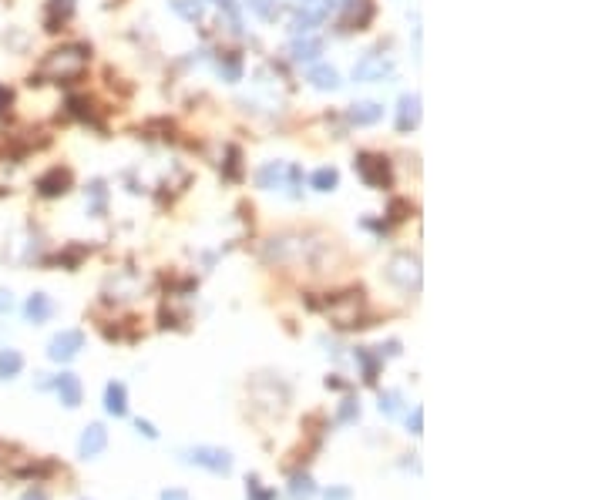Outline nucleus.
<instances>
[{
	"mask_svg": "<svg viewBox=\"0 0 605 500\" xmlns=\"http://www.w3.org/2000/svg\"><path fill=\"white\" fill-rule=\"evenodd\" d=\"M88 67V47L84 44H65L54 47L38 67V77H30V84H44V81H77Z\"/></svg>",
	"mask_w": 605,
	"mask_h": 500,
	"instance_id": "1",
	"label": "nucleus"
},
{
	"mask_svg": "<svg viewBox=\"0 0 605 500\" xmlns=\"http://www.w3.org/2000/svg\"><path fill=\"white\" fill-rule=\"evenodd\" d=\"M182 460L185 463H195V467H202V470H209V474H232V453L222 447H192L182 453Z\"/></svg>",
	"mask_w": 605,
	"mask_h": 500,
	"instance_id": "2",
	"label": "nucleus"
},
{
	"mask_svg": "<svg viewBox=\"0 0 605 500\" xmlns=\"http://www.w3.org/2000/svg\"><path fill=\"white\" fill-rule=\"evenodd\" d=\"M387 279L400 289H421V258L417 256H394L387 262Z\"/></svg>",
	"mask_w": 605,
	"mask_h": 500,
	"instance_id": "3",
	"label": "nucleus"
},
{
	"mask_svg": "<svg viewBox=\"0 0 605 500\" xmlns=\"http://www.w3.org/2000/svg\"><path fill=\"white\" fill-rule=\"evenodd\" d=\"M259 188H293L299 181V168H289L286 161H266L259 168Z\"/></svg>",
	"mask_w": 605,
	"mask_h": 500,
	"instance_id": "4",
	"label": "nucleus"
},
{
	"mask_svg": "<svg viewBox=\"0 0 605 500\" xmlns=\"http://www.w3.org/2000/svg\"><path fill=\"white\" fill-rule=\"evenodd\" d=\"M394 74V61L384 57V54H367L363 61H357L353 67V81L357 84H370V81H384V77Z\"/></svg>",
	"mask_w": 605,
	"mask_h": 500,
	"instance_id": "5",
	"label": "nucleus"
},
{
	"mask_svg": "<svg viewBox=\"0 0 605 500\" xmlns=\"http://www.w3.org/2000/svg\"><path fill=\"white\" fill-rule=\"evenodd\" d=\"M84 349V333L81 329H65V333H57L48 343V356L54 363H67V359H74L77 353Z\"/></svg>",
	"mask_w": 605,
	"mask_h": 500,
	"instance_id": "6",
	"label": "nucleus"
},
{
	"mask_svg": "<svg viewBox=\"0 0 605 500\" xmlns=\"http://www.w3.org/2000/svg\"><path fill=\"white\" fill-rule=\"evenodd\" d=\"M357 175H360L367 185H374V188H384L390 185V171H387V158H377V154H357Z\"/></svg>",
	"mask_w": 605,
	"mask_h": 500,
	"instance_id": "7",
	"label": "nucleus"
},
{
	"mask_svg": "<svg viewBox=\"0 0 605 500\" xmlns=\"http://www.w3.org/2000/svg\"><path fill=\"white\" fill-rule=\"evenodd\" d=\"M104 447H108V430L101 424H91L84 426V433L77 440V453L84 457V460H94V457H101Z\"/></svg>",
	"mask_w": 605,
	"mask_h": 500,
	"instance_id": "8",
	"label": "nucleus"
},
{
	"mask_svg": "<svg viewBox=\"0 0 605 500\" xmlns=\"http://www.w3.org/2000/svg\"><path fill=\"white\" fill-rule=\"evenodd\" d=\"M71 188V171L67 168H51V171H44L38 178V192L44 198H57V195H65Z\"/></svg>",
	"mask_w": 605,
	"mask_h": 500,
	"instance_id": "9",
	"label": "nucleus"
},
{
	"mask_svg": "<svg viewBox=\"0 0 605 500\" xmlns=\"http://www.w3.org/2000/svg\"><path fill=\"white\" fill-rule=\"evenodd\" d=\"M421 125V94H404L397 101V131H413Z\"/></svg>",
	"mask_w": 605,
	"mask_h": 500,
	"instance_id": "10",
	"label": "nucleus"
},
{
	"mask_svg": "<svg viewBox=\"0 0 605 500\" xmlns=\"http://www.w3.org/2000/svg\"><path fill=\"white\" fill-rule=\"evenodd\" d=\"M299 252H303L299 239H289V235H279V239H270L266 242V258L270 262H293Z\"/></svg>",
	"mask_w": 605,
	"mask_h": 500,
	"instance_id": "11",
	"label": "nucleus"
},
{
	"mask_svg": "<svg viewBox=\"0 0 605 500\" xmlns=\"http://www.w3.org/2000/svg\"><path fill=\"white\" fill-rule=\"evenodd\" d=\"M54 390H57V397H61V403H65L67 410L81 407V380H77L74 373H61L54 380Z\"/></svg>",
	"mask_w": 605,
	"mask_h": 500,
	"instance_id": "12",
	"label": "nucleus"
},
{
	"mask_svg": "<svg viewBox=\"0 0 605 500\" xmlns=\"http://www.w3.org/2000/svg\"><path fill=\"white\" fill-rule=\"evenodd\" d=\"M347 118L357 125V128H367V125H377V121L384 118V108H380L377 101H357V104H350Z\"/></svg>",
	"mask_w": 605,
	"mask_h": 500,
	"instance_id": "13",
	"label": "nucleus"
},
{
	"mask_svg": "<svg viewBox=\"0 0 605 500\" xmlns=\"http://www.w3.org/2000/svg\"><path fill=\"white\" fill-rule=\"evenodd\" d=\"M51 312H54V302H51V295H44V292H34L24 302V316H27V322H34V326L48 322L51 319Z\"/></svg>",
	"mask_w": 605,
	"mask_h": 500,
	"instance_id": "14",
	"label": "nucleus"
},
{
	"mask_svg": "<svg viewBox=\"0 0 605 500\" xmlns=\"http://www.w3.org/2000/svg\"><path fill=\"white\" fill-rule=\"evenodd\" d=\"M104 410L111 413V416H125V413H128L125 383H108V390H104Z\"/></svg>",
	"mask_w": 605,
	"mask_h": 500,
	"instance_id": "15",
	"label": "nucleus"
},
{
	"mask_svg": "<svg viewBox=\"0 0 605 500\" xmlns=\"http://www.w3.org/2000/svg\"><path fill=\"white\" fill-rule=\"evenodd\" d=\"M343 7H347V27H357V30H363L370 24V17H374L370 0H347Z\"/></svg>",
	"mask_w": 605,
	"mask_h": 500,
	"instance_id": "16",
	"label": "nucleus"
},
{
	"mask_svg": "<svg viewBox=\"0 0 605 500\" xmlns=\"http://www.w3.org/2000/svg\"><path fill=\"white\" fill-rule=\"evenodd\" d=\"M309 84L320 91H336L340 88V74H336L330 64H316L313 71H309Z\"/></svg>",
	"mask_w": 605,
	"mask_h": 500,
	"instance_id": "17",
	"label": "nucleus"
},
{
	"mask_svg": "<svg viewBox=\"0 0 605 500\" xmlns=\"http://www.w3.org/2000/svg\"><path fill=\"white\" fill-rule=\"evenodd\" d=\"M24 370V356L17 349H0V380H13Z\"/></svg>",
	"mask_w": 605,
	"mask_h": 500,
	"instance_id": "18",
	"label": "nucleus"
},
{
	"mask_svg": "<svg viewBox=\"0 0 605 500\" xmlns=\"http://www.w3.org/2000/svg\"><path fill=\"white\" fill-rule=\"evenodd\" d=\"M74 13V0H51V13H48V30H57V24H65Z\"/></svg>",
	"mask_w": 605,
	"mask_h": 500,
	"instance_id": "19",
	"label": "nucleus"
},
{
	"mask_svg": "<svg viewBox=\"0 0 605 500\" xmlns=\"http://www.w3.org/2000/svg\"><path fill=\"white\" fill-rule=\"evenodd\" d=\"M313 494H316V487H313L309 474H293V480H289V497L293 500H313Z\"/></svg>",
	"mask_w": 605,
	"mask_h": 500,
	"instance_id": "20",
	"label": "nucleus"
},
{
	"mask_svg": "<svg viewBox=\"0 0 605 500\" xmlns=\"http://www.w3.org/2000/svg\"><path fill=\"white\" fill-rule=\"evenodd\" d=\"M323 54V40H296L293 44V61H316Z\"/></svg>",
	"mask_w": 605,
	"mask_h": 500,
	"instance_id": "21",
	"label": "nucleus"
},
{
	"mask_svg": "<svg viewBox=\"0 0 605 500\" xmlns=\"http://www.w3.org/2000/svg\"><path fill=\"white\" fill-rule=\"evenodd\" d=\"M336 181H340L336 168H320V171L313 175V188H316V192H333Z\"/></svg>",
	"mask_w": 605,
	"mask_h": 500,
	"instance_id": "22",
	"label": "nucleus"
},
{
	"mask_svg": "<svg viewBox=\"0 0 605 500\" xmlns=\"http://www.w3.org/2000/svg\"><path fill=\"white\" fill-rule=\"evenodd\" d=\"M172 11L182 13L185 21H202V4L199 0H172Z\"/></svg>",
	"mask_w": 605,
	"mask_h": 500,
	"instance_id": "23",
	"label": "nucleus"
},
{
	"mask_svg": "<svg viewBox=\"0 0 605 500\" xmlns=\"http://www.w3.org/2000/svg\"><path fill=\"white\" fill-rule=\"evenodd\" d=\"M320 21H323V7H316V11H299L296 17H293V27H296V30H313Z\"/></svg>",
	"mask_w": 605,
	"mask_h": 500,
	"instance_id": "24",
	"label": "nucleus"
},
{
	"mask_svg": "<svg viewBox=\"0 0 605 500\" xmlns=\"http://www.w3.org/2000/svg\"><path fill=\"white\" fill-rule=\"evenodd\" d=\"M360 416V403L357 399H343V407H340V413H336V420L340 424H353Z\"/></svg>",
	"mask_w": 605,
	"mask_h": 500,
	"instance_id": "25",
	"label": "nucleus"
},
{
	"mask_svg": "<svg viewBox=\"0 0 605 500\" xmlns=\"http://www.w3.org/2000/svg\"><path fill=\"white\" fill-rule=\"evenodd\" d=\"M357 359L363 363V380H367V383H374L377 380V359L370 356L367 349H357Z\"/></svg>",
	"mask_w": 605,
	"mask_h": 500,
	"instance_id": "26",
	"label": "nucleus"
},
{
	"mask_svg": "<svg viewBox=\"0 0 605 500\" xmlns=\"http://www.w3.org/2000/svg\"><path fill=\"white\" fill-rule=\"evenodd\" d=\"M245 4H249V11H256L262 21H272V17H276V4H272V0H245Z\"/></svg>",
	"mask_w": 605,
	"mask_h": 500,
	"instance_id": "27",
	"label": "nucleus"
},
{
	"mask_svg": "<svg viewBox=\"0 0 605 500\" xmlns=\"http://www.w3.org/2000/svg\"><path fill=\"white\" fill-rule=\"evenodd\" d=\"M380 410H384L387 416H397V413H400V393H397V390H390V393H384V397H380Z\"/></svg>",
	"mask_w": 605,
	"mask_h": 500,
	"instance_id": "28",
	"label": "nucleus"
},
{
	"mask_svg": "<svg viewBox=\"0 0 605 500\" xmlns=\"http://www.w3.org/2000/svg\"><path fill=\"white\" fill-rule=\"evenodd\" d=\"M219 71L229 77V81H239V74H243V64H239V57H229L226 64H219Z\"/></svg>",
	"mask_w": 605,
	"mask_h": 500,
	"instance_id": "29",
	"label": "nucleus"
},
{
	"mask_svg": "<svg viewBox=\"0 0 605 500\" xmlns=\"http://www.w3.org/2000/svg\"><path fill=\"white\" fill-rule=\"evenodd\" d=\"M4 44H7V47H17V51H21V47L27 44V38L21 34V30H17V27H11V30L4 34Z\"/></svg>",
	"mask_w": 605,
	"mask_h": 500,
	"instance_id": "30",
	"label": "nucleus"
},
{
	"mask_svg": "<svg viewBox=\"0 0 605 500\" xmlns=\"http://www.w3.org/2000/svg\"><path fill=\"white\" fill-rule=\"evenodd\" d=\"M411 433L413 436L424 433V410L421 407H413V413H411Z\"/></svg>",
	"mask_w": 605,
	"mask_h": 500,
	"instance_id": "31",
	"label": "nucleus"
},
{
	"mask_svg": "<svg viewBox=\"0 0 605 500\" xmlns=\"http://www.w3.org/2000/svg\"><path fill=\"white\" fill-rule=\"evenodd\" d=\"M135 430H138V433H145L148 440H155V436H158V430H155L148 420H135Z\"/></svg>",
	"mask_w": 605,
	"mask_h": 500,
	"instance_id": "32",
	"label": "nucleus"
},
{
	"mask_svg": "<svg viewBox=\"0 0 605 500\" xmlns=\"http://www.w3.org/2000/svg\"><path fill=\"white\" fill-rule=\"evenodd\" d=\"M11 101H13V94H11V88L7 84H0V115L11 108Z\"/></svg>",
	"mask_w": 605,
	"mask_h": 500,
	"instance_id": "33",
	"label": "nucleus"
},
{
	"mask_svg": "<svg viewBox=\"0 0 605 500\" xmlns=\"http://www.w3.org/2000/svg\"><path fill=\"white\" fill-rule=\"evenodd\" d=\"M323 497H326V500H350V490L347 487H330Z\"/></svg>",
	"mask_w": 605,
	"mask_h": 500,
	"instance_id": "34",
	"label": "nucleus"
},
{
	"mask_svg": "<svg viewBox=\"0 0 605 500\" xmlns=\"http://www.w3.org/2000/svg\"><path fill=\"white\" fill-rule=\"evenodd\" d=\"M13 309V295L7 292V289H0V316H4V312H11Z\"/></svg>",
	"mask_w": 605,
	"mask_h": 500,
	"instance_id": "35",
	"label": "nucleus"
},
{
	"mask_svg": "<svg viewBox=\"0 0 605 500\" xmlns=\"http://www.w3.org/2000/svg\"><path fill=\"white\" fill-rule=\"evenodd\" d=\"M162 500H189L185 490H162Z\"/></svg>",
	"mask_w": 605,
	"mask_h": 500,
	"instance_id": "36",
	"label": "nucleus"
},
{
	"mask_svg": "<svg viewBox=\"0 0 605 500\" xmlns=\"http://www.w3.org/2000/svg\"><path fill=\"white\" fill-rule=\"evenodd\" d=\"M24 500H48V497H44V490H27Z\"/></svg>",
	"mask_w": 605,
	"mask_h": 500,
	"instance_id": "37",
	"label": "nucleus"
}]
</instances>
